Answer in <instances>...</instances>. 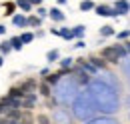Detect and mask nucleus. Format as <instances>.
I'll use <instances>...</instances> for the list:
<instances>
[{
  "label": "nucleus",
  "mask_w": 130,
  "mask_h": 124,
  "mask_svg": "<svg viewBox=\"0 0 130 124\" xmlns=\"http://www.w3.org/2000/svg\"><path fill=\"white\" fill-rule=\"evenodd\" d=\"M100 56L108 62V64L116 66V64H120L124 58H128V52H126L124 42H122V44H110V46H104L102 50H100Z\"/></svg>",
  "instance_id": "obj_1"
},
{
  "label": "nucleus",
  "mask_w": 130,
  "mask_h": 124,
  "mask_svg": "<svg viewBox=\"0 0 130 124\" xmlns=\"http://www.w3.org/2000/svg\"><path fill=\"white\" fill-rule=\"evenodd\" d=\"M72 112L66 108V106H56V108H52V122L56 124H70L72 122Z\"/></svg>",
  "instance_id": "obj_2"
},
{
  "label": "nucleus",
  "mask_w": 130,
  "mask_h": 124,
  "mask_svg": "<svg viewBox=\"0 0 130 124\" xmlns=\"http://www.w3.org/2000/svg\"><path fill=\"white\" fill-rule=\"evenodd\" d=\"M94 12H96L98 16H104V18H118V16H120L114 10V6H108V4H96Z\"/></svg>",
  "instance_id": "obj_3"
},
{
  "label": "nucleus",
  "mask_w": 130,
  "mask_h": 124,
  "mask_svg": "<svg viewBox=\"0 0 130 124\" xmlns=\"http://www.w3.org/2000/svg\"><path fill=\"white\" fill-rule=\"evenodd\" d=\"M76 66H80L84 72H88L90 76H94V74H98V68L92 64V62L88 60V58H76Z\"/></svg>",
  "instance_id": "obj_4"
},
{
  "label": "nucleus",
  "mask_w": 130,
  "mask_h": 124,
  "mask_svg": "<svg viewBox=\"0 0 130 124\" xmlns=\"http://www.w3.org/2000/svg\"><path fill=\"white\" fill-rule=\"evenodd\" d=\"M114 10L120 16H126L130 12V2L128 0H116V2H114Z\"/></svg>",
  "instance_id": "obj_5"
},
{
  "label": "nucleus",
  "mask_w": 130,
  "mask_h": 124,
  "mask_svg": "<svg viewBox=\"0 0 130 124\" xmlns=\"http://www.w3.org/2000/svg\"><path fill=\"white\" fill-rule=\"evenodd\" d=\"M38 92H40V96H44V98H50L52 92H54V86L48 84L46 80H42V82H38Z\"/></svg>",
  "instance_id": "obj_6"
},
{
  "label": "nucleus",
  "mask_w": 130,
  "mask_h": 124,
  "mask_svg": "<svg viewBox=\"0 0 130 124\" xmlns=\"http://www.w3.org/2000/svg\"><path fill=\"white\" fill-rule=\"evenodd\" d=\"M36 100H38L36 92H34V94H26V96L22 98V108H24V110H32L34 106H36Z\"/></svg>",
  "instance_id": "obj_7"
},
{
  "label": "nucleus",
  "mask_w": 130,
  "mask_h": 124,
  "mask_svg": "<svg viewBox=\"0 0 130 124\" xmlns=\"http://www.w3.org/2000/svg\"><path fill=\"white\" fill-rule=\"evenodd\" d=\"M88 60L92 62V64H94V66L98 68V70H108V62L104 60V58H102L100 54H98V56H90Z\"/></svg>",
  "instance_id": "obj_8"
},
{
  "label": "nucleus",
  "mask_w": 130,
  "mask_h": 124,
  "mask_svg": "<svg viewBox=\"0 0 130 124\" xmlns=\"http://www.w3.org/2000/svg\"><path fill=\"white\" fill-rule=\"evenodd\" d=\"M12 24H14V26H18V28H26V26H28V16H24V14H14V16H12Z\"/></svg>",
  "instance_id": "obj_9"
},
{
  "label": "nucleus",
  "mask_w": 130,
  "mask_h": 124,
  "mask_svg": "<svg viewBox=\"0 0 130 124\" xmlns=\"http://www.w3.org/2000/svg\"><path fill=\"white\" fill-rule=\"evenodd\" d=\"M48 16L52 18V20H54V22H64V18H66V16H64V12H62L60 8H56V6L48 10Z\"/></svg>",
  "instance_id": "obj_10"
},
{
  "label": "nucleus",
  "mask_w": 130,
  "mask_h": 124,
  "mask_svg": "<svg viewBox=\"0 0 130 124\" xmlns=\"http://www.w3.org/2000/svg\"><path fill=\"white\" fill-rule=\"evenodd\" d=\"M74 66H76V58H72V56L60 60V68H62V70H72Z\"/></svg>",
  "instance_id": "obj_11"
},
{
  "label": "nucleus",
  "mask_w": 130,
  "mask_h": 124,
  "mask_svg": "<svg viewBox=\"0 0 130 124\" xmlns=\"http://www.w3.org/2000/svg\"><path fill=\"white\" fill-rule=\"evenodd\" d=\"M46 60L52 64V62H60V50H56V48H52L46 52Z\"/></svg>",
  "instance_id": "obj_12"
},
{
  "label": "nucleus",
  "mask_w": 130,
  "mask_h": 124,
  "mask_svg": "<svg viewBox=\"0 0 130 124\" xmlns=\"http://www.w3.org/2000/svg\"><path fill=\"white\" fill-rule=\"evenodd\" d=\"M100 36H102V38H110V36H116V30H114V26H110V24L102 26V28H100Z\"/></svg>",
  "instance_id": "obj_13"
},
{
  "label": "nucleus",
  "mask_w": 130,
  "mask_h": 124,
  "mask_svg": "<svg viewBox=\"0 0 130 124\" xmlns=\"http://www.w3.org/2000/svg\"><path fill=\"white\" fill-rule=\"evenodd\" d=\"M78 8H80V12H90V10L96 8V4H94L92 0H82L80 4H78Z\"/></svg>",
  "instance_id": "obj_14"
},
{
  "label": "nucleus",
  "mask_w": 130,
  "mask_h": 124,
  "mask_svg": "<svg viewBox=\"0 0 130 124\" xmlns=\"http://www.w3.org/2000/svg\"><path fill=\"white\" fill-rule=\"evenodd\" d=\"M72 34H74V38H76V40H82V38H84V34H86V26H84V24L74 26V28H72Z\"/></svg>",
  "instance_id": "obj_15"
},
{
  "label": "nucleus",
  "mask_w": 130,
  "mask_h": 124,
  "mask_svg": "<svg viewBox=\"0 0 130 124\" xmlns=\"http://www.w3.org/2000/svg\"><path fill=\"white\" fill-rule=\"evenodd\" d=\"M40 24H42V18H40L38 14H32V16H28V26H30V28H38Z\"/></svg>",
  "instance_id": "obj_16"
},
{
  "label": "nucleus",
  "mask_w": 130,
  "mask_h": 124,
  "mask_svg": "<svg viewBox=\"0 0 130 124\" xmlns=\"http://www.w3.org/2000/svg\"><path fill=\"white\" fill-rule=\"evenodd\" d=\"M10 46H12V50H22L24 42H22L20 36H12V38H10Z\"/></svg>",
  "instance_id": "obj_17"
},
{
  "label": "nucleus",
  "mask_w": 130,
  "mask_h": 124,
  "mask_svg": "<svg viewBox=\"0 0 130 124\" xmlns=\"http://www.w3.org/2000/svg\"><path fill=\"white\" fill-rule=\"evenodd\" d=\"M14 10H16V2H6L4 4V16H14Z\"/></svg>",
  "instance_id": "obj_18"
},
{
  "label": "nucleus",
  "mask_w": 130,
  "mask_h": 124,
  "mask_svg": "<svg viewBox=\"0 0 130 124\" xmlns=\"http://www.w3.org/2000/svg\"><path fill=\"white\" fill-rule=\"evenodd\" d=\"M116 38H118V42H126V40H130V28H124V30L116 32Z\"/></svg>",
  "instance_id": "obj_19"
},
{
  "label": "nucleus",
  "mask_w": 130,
  "mask_h": 124,
  "mask_svg": "<svg viewBox=\"0 0 130 124\" xmlns=\"http://www.w3.org/2000/svg\"><path fill=\"white\" fill-rule=\"evenodd\" d=\"M16 6L20 10H24V12H30V10H32V4H30L28 0H16Z\"/></svg>",
  "instance_id": "obj_20"
},
{
  "label": "nucleus",
  "mask_w": 130,
  "mask_h": 124,
  "mask_svg": "<svg viewBox=\"0 0 130 124\" xmlns=\"http://www.w3.org/2000/svg\"><path fill=\"white\" fill-rule=\"evenodd\" d=\"M36 124H52V116H48V114H38L36 116Z\"/></svg>",
  "instance_id": "obj_21"
},
{
  "label": "nucleus",
  "mask_w": 130,
  "mask_h": 124,
  "mask_svg": "<svg viewBox=\"0 0 130 124\" xmlns=\"http://www.w3.org/2000/svg\"><path fill=\"white\" fill-rule=\"evenodd\" d=\"M20 38H22V42H24V44H30L34 38H36V34H34V32H22V34H20Z\"/></svg>",
  "instance_id": "obj_22"
},
{
  "label": "nucleus",
  "mask_w": 130,
  "mask_h": 124,
  "mask_svg": "<svg viewBox=\"0 0 130 124\" xmlns=\"http://www.w3.org/2000/svg\"><path fill=\"white\" fill-rule=\"evenodd\" d=\"M60 36L64 38V40H74V34H72V28H60Z\"/></svg>",
  "instance_id": "obj_23"
},
{
  "label": "nucleus",
  "mask_w": 130,
  "mask_h": 124,
  "mask_svg": "<svg viewBox=\"0 0 130 124\" xmlns=\"http://www.w3.org/2000/svg\"><path fill=\"white\" fill-rule=\"evenodd\" d=\"M10 50H12V46H10V40H8V42H0V54H2V56H4V54H8Z\"/></svg>",
  "instance_id": "obj_24"
},
{
  "label": "nucleus",
  "mask_w": 130,
  "mask_h": 124,
  "mask_svg": "<svg viewBox=\"0 0 130 124\" xmlns=\"http://www.w3.org/2000/svg\"><path fill=\"white\" fill-rule=\"evenodd\" d=\"M36 14L40 16V18H46V16H48V10H46V8H42V6H38V10H36Z\"/></svg>",
  "instance_id": "obj_25"
},
{
  "label": "nucleus",
  "mask_w": 130,
  "mask_h": 124,
  "mask_svg": "<svg viewBox=\"0 0 130 124\" xmlns=\"http://www.w3.org/2000/svg\"><path fill=\"white\" fill-rule=\"evenodd\" d=\"M84 46H86L84 40H76V44H74V48H84Z\"/></svg>",
  "instance_id": "obj_26"
},
{
  "label": "nucleus",
  "mask_w": 130,
  "mask_h": 124,
  "mask_svg": "<svg viewBox=\"0 0 130 124\" xmlns=\"http://www.w3.org/2000/svg\"><path fill=\"white\" fill-rule=\"evenodd\" d=\"M48 74H50V72H48V68H42V70H40V76H44V78H46Z\"/></svg>",
  "instance_id": "obj_27"
},
{
  "label": "nucleus",
  "mask_w": 130,
  "mask_h": 124,
  "mask_svg": "<svg viewBox=\"0 0 130 124\" xmlns=\"http://www.w3.org/2000/svg\"><path fill=\"white\" fill-rule=\"evenodd\" d=\"M28 2H30L32 6H40V4H42V0H28Z\"/></svg>",
  "instance_id": "obj_28"
},
{
  "label": "nucleus",
  "mask_w": 130,
  "mask_h": 124,
  "mask_svg": "<svg viewBox=\"0 0 130 124\" xmlns=\"http://www.w3.org/2000/svg\"><path fill=\"white\" fill-rule=\"evenodd\" d=\"M124 48H126V52H128V56H130V40H126V42H124Z\"/></svg>",
  "instance_id": "obj_29"
},
{
  "label": "nucleus",
  "mask_w": 130,
  "mask_h": 124,
  "mask_svg": "<svg viewBox=\"0 0 130 124\" xmlns=\"http://www.w3.org/2000/svg\"><path fill=\"white\" fill-rule=\"evenodd\" d=\"M2 34H6V26H4V24H0V36H2Z\"/></svg>",
  "instance_id": "obj_30"
},
{
  "label": "nucleus",
  "mask_w": 130,
  "mask_h": 124,
  "mask_svg": "<svg viewBox=\"0 0 130 124\" xmlns=\"http://www.w3.org/2000/svg\"><path fill=\"white\" fill-rule=\"evenodd\" d=\"M50 32H52L54 36H60V30H58V28H52V30H50Z\"/></svg>",
  "instance_id": "obj_31"
},
{
  "label": "nucleus",
  "mask_w": 130,
  "mask_h": 124,
  "mask_svg": "<svg viewBox=\"0 0 130 124\" xmlns=\"http://www.w3.org/2000/svg\"><path fill=\"white\" fill-rule=\"evenodd\" d=\"M56 2H58V4H66L68 0H56Z\"/></svg>",
  "instance_id": "obj_32"
},
{
  "label": "nucleus",
  "mask_w": 130,
  "mask_h": 124,
  "mask_svg": "<svg viewBox=\"0 0 130 124\" xmlns=\"http://www.w3.org/2000/svg\"><path fill=\"white\" fill-rule=\"evenodd\" d=\"M2 64H4V58H2V54H0V66H2Z\"/></svg>",
  "instance_id": "obj_33"
},
{
  "label": "nucleus",
  "mask_w": 130,
  "mask_h": 124,
  "mask_svg": "<svg viewBox=\"0 0 130 124\" xmlns=\"http://www.w3.org/2000/svg\"><path fill=\"white\" fill-rule=\"evenodd\" d=\"M128 118H130V114H128Z\"/></svg>",
  "instance_id": "obj_34"
}]
</instances>
